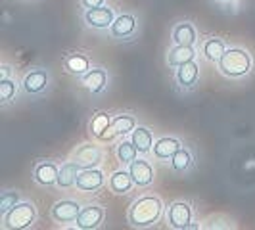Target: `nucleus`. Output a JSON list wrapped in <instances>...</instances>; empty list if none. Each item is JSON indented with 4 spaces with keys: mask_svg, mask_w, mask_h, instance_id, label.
<instances>
[{
    "mask_svg": "<svg viewBox=\"0 0 255 230\" xmlns=\"http://www.w3.org/2000/svg\"><path fill=\"white\" fill-rule=\"evenodd\" d=\"M163 211H165V205L159 196L144 194L128 205L127 221L132 229H150L159 223V219L163 217Z\"/></svg>",
    "mask_w": 255,
    "mask_h": 230,
    "instance_id": "1",
    "label": "nucleus"
},
{
    "mask_svg": "<svg viewBox=\"0 0 255 230\" xmlns=\"http://www.w3.org/2000/svg\"><path fill=\"white\" fill-rule=\"evenodd\" d=\"M254 69V58L252 54L242 46H230L225 50L217 62V71L230 81H240L248 77Z\"/></svg>",
    "mask_w": 255,
    "mask_h": 230,
    "instance_id": "2",
    "label": "nucleus"
},
{
    "mask_svg": "<svg viewBox=\"0 0 255 230\" xmlns=\"http://www.w3.org/2000/svg\"><path fill=\"white\" fill-rule=\"evenodd\" d=\"M37 207L33 202H19L15 204L10 209L6 211L0 223H2V229L4 230H23V229H31L35 223H37Z\"/></svg>",
    "mask_w": 255,
    "mask_h": 230,
    "instance_id": "3",
    "label": "nucleus"
},
{
    "mask_svg": "<svg viewBox=\"0 0 255 230\" xmlns=\"http://www.w3.org/2000/svg\"><path fill=\"white\" fill-rule=\"evenodd\" d=\"M194 207L186 200H175L167 207V225L173 230L194 229Z\"/></svg>",
    "mask_w": 255,
    "mask_h": 230,
    "instance_id": "4",
    "label": "nucleus"
},
{
    "mask_svg": "<svg viewBox=\"0 0 255 230\" xmlns=\"http://www.w3.org/2000/svg\"><path fill=\"white\" fill-rule=\"evenodd\" d=\"M50 83H52V77L48 69H44V67H33V69H29L25 75H23L21 90L25 92L27 96H40V94H44L46 90L50 89Z\"/></svg>",
    "mask_w": 255,
    "mask_h": 230,
    "instance_id": "5",
    "label": "nucleus"
},
{
    "mask_svg": "<svg viewBox=\"0 0 255 230\" xmlns=\"http://www.w3.org/2000/svg\"><path fill=\"white\" fill-rule=\"evenodd\" d=\"M110 37L115 40H132L138 33V19L132 13H121L114 19L112 27L108 29Z\"/></svg>",
    "mask_w": 255,
    "mask_h": 230,
    "instance_id": "6",
    "label": "nucleus"
},
{
    "mask_svg": "<svg viewBox=\"0 0 255 230\" xmlns=\"http://www.w3.org/2000/svg\"><path fill=\"white\" fill-rule=\"evenodd\" d=\"M73 161L81 169H90V167H100L104 161V150L94 144V142H87L77 146L73 152Z\"/></svg>",
    "mask_w": 255,
    "mask_h": 230,
    "instance_id": "7",
    "label": "nucleus"
},
{
    "mask_svg": "<svg viewBox=\"0 0 255 230\" xmlns=\"http://www.w3.org/2000/svg\"><path fill=\"white\" fill-rule=\"evenodd\" d=\"M115 17L117 15H115L114 8H110L108 4L98 6V8H89L83 13V19H85L87 27L96 29V31H108L112 27V23H114Z\"/></svg>",
    "mask_w": 255,
    "mask_h": 230,
    "instance_id": "8",
    "label": "nucleus"
},
{
    "mask_svg": "<svg viewBox=\"0 0 255 230\" xmlns=\"http://www.w3.org/2000/svg\"><path fill=\"white\" fill-rule=\"evenodd\" d=\"M106 184V175L100 167H90V169H81L77 175V190L85 194H94Z\"/></svg>",
    "mask_w": 255,
    "mask_h": 230,
    "instance_id": "9",
    "label": "nucleus"
},
{
    "mask_svg": "<svg viewBox=\"0 0 255 230\" xmlns=\"http://www.w3.org/2000/svg\"><path fill=\"white\" fill-rule=\"evenodd\" d=\"M198 81H200V64L196 60L186 62V64L177 67V71H175V83H177V87L182 92L194 90L196 85H198Z\"/></svg>",
    "mask_w": 255,
    "mask_h": 230,
    "instance_id": "10",
    "label": "nucleus"
},
{
    "mask_svg": "<svg viewBox=\"0 0 255 230\" xmlns=\"http://www.w3.org/2000/svg\"><path fill=\"white\" fill-rule=\"evenodd\" d=\"M58 175H60V167H58V163L50 161V159H40L33 167V180L42 188L56 186Z\"/></svg>",
    "mask_w": 255,
    "mask_h": 230,
    "instance_id": "11",
    "label": "nucleus"
},
{
    "mask_svg": "<svg viewBox=\"0 0 255 230\" xmlns=\"http://www.w3.org/2000/svg\"><path fill=\"white\" fill-rule=\"evenodd\" d=\"M130 177L134 180L136 188H148L153 184V179H155V171H153L152 163L144 157H136L130 165L127 167Z\"/></svg>",
    "mask_w": 255,
    "mask_h": 230,
    "instance_id": "12",
    "label": "nucleus"
},
{
    "mask_svg": "<svg viewBox=\"0 0 255 230\" xmlns=\"http://www.w3.org/2000/svg\"><path fill=\"white\" fill-rule=\"evenodd\" d=\"M83 205L73 200H60L52 205L50 209V217L54 223L58 225H65V223H75L79 213H81Z\"/></svg>",
    "mask_w": 255,
    "mask_h": 230,
    "instance_id": "13",
    "label": "nucleus"
},
{
    "mask_svg": "<svg viewBox=\"0 0 255 230\" xmlns=\"http://www.w3.org/2000/svg\"><path fill=\"white\" fill-rule=\"evenodd\" d=\"M106 219V209L102 205H85L77 217L75 225L81 230H94L100 229Z\"/></svg>",
    "mask_w": 255,
    "mask_h": 230,
    "instance_id": "14",
    "label": "nucleus"
},
{
    "mask_svg": "<svg viewBox=\"0 0 255 230\" xmlns=\"http://www.w3.org/2000/svg\"><path fill=\"white\" fill-rule=\"evenodd\" d=\"M79 81L90 94H102L110 85V75L104 67H90L85 75L79 77Z\"/></svg>",
    "mask_w": 255,
    "mask_h": 230,
    "instance_id": "15",
    "label": "nucleus"
},
{
    "mask_svg": "<svg viewBox=\"0 0 255 230\" xmlns=\"http://www.w3.org/2000/svg\"><path fill=\"white\" fill-rule=\"evenodd\" d=\"M180 148H182V142L177 136H161V138H157L155 144H153L152 153L153 157L159 159V161H169L175 153L179 152Z\"/></svg>",
    "mask_w": 255,
    "mask_h": 230,
    "instance_id": "16",
    "label": "nucleus"
},
{
    "mask_svg": "<svg viewBox=\"0 0 255 230\" xmlns=\"http://www.w3.org/2000/svg\"><path fill=\"white\" fill-rule=\"evenodd\" d=\"M171 40H173V44L196 46L198 44V31L190 21H179L171 31Z\"/></svg>",
    "mask_w": 255,
    "mask_h": 230,
    "instance_id": "17",
    "label": "nucleus"
},
{
    "mask_svg": "<svg viewBox=\"0 0 255 230\" xmlns=\"http://www.w3.org/2000/svg\"><path fill=\"white\" fill-rule=\"evenodd\" d=\"M136 184L130 177L128 169H119V171H114L108 179V188L114 192L115 196H125L132 190Z\"/></svg>",
    "mask_w": 255,
    "mask_h": 230,
    "instance_id": "18",
    "label": "nucleus"
},
{
    "mask_svg": "<svg viewBox=\"0 0 255 230\" xmlns=\"http://www.w3.org/2000/svg\"><path fill=\"white\" fill-rule=\"evenodd\" d=\"M62 65H64L65 73L73 77H83L90 69V58L81 52H71L62 60Z\"/></svg>",
    "mask_w": 255,
    "mask_h": 230,
    "instance_id": "19",
    "label": "nucleus"
},
{
    "mask_svg": "<svg viewBox=\"0 0 255 230\" xmlns=\"http://www.w3.org/2000/svg\"><path fill=\"white\" fill-rule=\"evenodd\" d=\"M196 56H198L196 46H182V44H175L173 48H169V50H167L165 62L171 69H177L179 65L196 60Z\"/></svg>",
    "mask_w": 255,
    "mask_h": 230,
    "instance_id": "20",
    "label": "nucleus"
},
{
    "mask_svg": "<svg viewBox=\"0 0 255 230\" xmlns=\"http://www.w3.org/2000/svg\"><path fill=\"white\" fill-rule=\"evenodd\" d=\"M225 50H227V42L219 37H207L200 42L202 56L207 62H211V64H217L219 60H221V56L225 54Z\"/></svg>",
    "mask_w": 255,
    "mask_h": 230,
    "instance_id": "21",
    "label": "nucleus"
},
{
    "mask_svg": "<svg viewBox=\"0 0 255 230\" xmlns=\"http://www.w3.org/2000/svg\"><path fill=\"white\" fill-rule=\"evenodd\" d=\"M130 140L136 146L138 153H150L153 148V144H155L152 128L144 127V125H136V128L130 132Z\"/></svg>",
    "mask_w": 255,
    "mask_h": 230,
    "instance_id": "22",
    "label": "nucleus"
},
{
    "mask_svg": "<svg viewBox=\"0 0 255 230\" xmlns=\"http://www.w3.org/2000/svg\"><path fill=\"white\" fill-rule=\"evenodd\" d=\"M79 171H81V167L77 165L75 161H67L64 165L60 167V175H58V182H56V186L58 188H73L77 182V175H79Z\"/></svg>",
    "mask_w": 255,
    "mask_h": 230,
    "instance_id": "23",
    "label": "nucleus"
},
{
    "mask_svg": "<svg viewBox=\"0 0 255 230\" xmlns=\"http://www.w3.org/2000/svg\"><path fill=\"white\" fill-rule=\"evenodd\" d=\"M169 165H171V169L175 171V173H188L192 169V165H194V153L186 148V146H182L179 152L175 153L171 159H169Z\"/></svg>",
    "mask_w": 255,
    "mask_h": 230,
    "instance_id": "24",
    "label": "nucleus"
},
{
    "mask_svg": "<svg viewBox=\"0 0 255 230\" xmlns=\"http://www.w3.org/2000/svg\"><path fill=\"white\" fill-rule=\"evenodd\" d=\"M112 121H114V117L110 114H98L92 117V121L89 123V132L90 136H94V138H98V140H104V136L108 134V130L112 127Z\"/></svg>",
    "mask_w": 255,
    "mask_h": 230,
    "instance_id": "25",
    "label": "nucleus"
},
{
    "mask_svg": "<svg viewBox=\"0 0 255 230\" xmlns=\"http://www.w3.org/2000/svg\"><path fill=\"white\" fill-rule=\"evenodd\" d=\"M134 128H136V117L134 115H128V114L115 115L114 121H112L114 134L115 136H121V138H125L127 134H130Z\"/></svg>",
    "mask_w": 255,
    "mask_h": 230,
    "instance_id": "26",
    "label": "nucleus"
},
{
    "mask_svg": "<svg viewBox=\"0 0 255 230\" xmlns=\"http://www.w3.org/2000/svg\"><path fill=\"white\" fill-rule=\"evenodd\" d=\"M115 157H117V161L123 167H128L136 157H138V150H136V146L132 144V140H125V138H123V140L115 146Z\"/></svg>",
    "mask_w": 255,
    "mask_h": 230,
    "instance_id": "27",
    "label": "nucleus"
},
{
    "mask_svg": "<svg viewBox=\"0 0 255 230\" xmlns=\"http://www.w3.org/2000/svg\"><path fill=\"white\" fill-rule=\"evenodd\" d=\"M19 83L15 81V77H6V79H0V102L2 106L10 104L17 96L19 92Z\"/></svg>",
    "mask_w": 255,
    "mask_h": 230,
    "instance_id": "28",
    "label": "nucleus"
},
{
    "mask_svg": "<svg viewBox=\"0 0 255 230\" xmlns=\"http://www.w3.org/2000/svg\"><path fill=\"white\" fill-rule=\"evenodd\" d=\"M21 202V192L19 190H4L0 194V213L4 215L6 211H10L13 205Z\"/></svg>",
    "mask_w": 255,
    "mask_h": 230,
    "instance_id": "29",
    "label": "nucleus"
},
{
    "mask_svg": "<svg viewBox=\"0 0 255 230\" xmlns=\"http://www.w3.org/2000/svg\"><path fill=\"white\" fill-rule=\"evenodd\" d=\"M202 229H207V230H213V229H236V225H234V221L229 217H225V215H215V217L207 219L205 221V225H202Z\"/></svg>",
    "mask_w": 255,
    "mask_h": 230,
    "instance_id": "30",
    "label": "nucleus"
},
{
    "mask_svg": "<svg viewBox=\"0 0 255 230\" xmlns=\"http://www.w3.org/2000/svg\"><path fill=\"white\" fill-rule=\"evenodd\" d=\"M79 4H81L85 10H89V8H98V6H104V4H106V0H79Z\"/></svg>",
    "mask_w": 255,
    "mask_h": 230,
    "instance_id": "31",
    "label": "nucleus"
},
{
    "mask_svg": "<svg viewBox=\"0 0 255 230\" xmlns=\"http://www.w3.org/2000/svg\"><path fill=\"white\" fill-rule=\"evenodd\" d=\"M10 73H12V67H10V65H2V67H0V79H6V77H12L10 75Z\"/></svg>",
    "mask_w": 255,
    "mask_h": 230,
    "instance_id": "32",
    "label": "nucleus"
},
{
    "mask_svg": "<svg viewBox=\"0 0 255 230\" xmlns=\"http://www.w3.org/2000/svg\"><path fill=\"white\" fill-rule=\"evenodd\" d=\"M215 4H219V6H230V4H234L236 0H213Z\"/></svg>",
    "mask_w": 255,
    "mask_h": 230,
    "instance_id": "33",
    "label": "nucleus"
}]
</instances>
